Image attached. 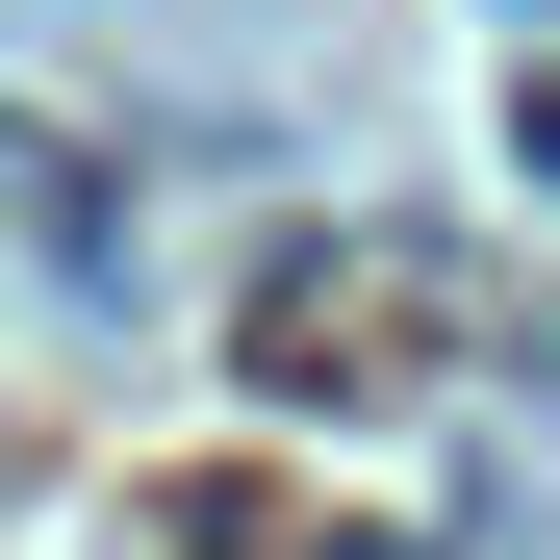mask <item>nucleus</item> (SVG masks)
Here are the masks:
<instances>
[{
    "instance_id": "1",
    "label": "nucleus",
    "mask_w": 560,
    "mask_h": 560,
    "mask_svg": "<svg viewBox=\"0 0 560 560\" xmlns=\"http://www.w3.org/2000/svg\"><path fill=\"white\" fill-rule=\"evenodd\" d=\"M408 331H433V280H408V255H331V280H280V306H255V383H280V408L408 383Z\"/></svg>"
}]
</instances>
